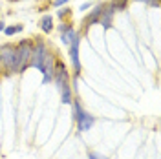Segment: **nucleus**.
Here are the masks:
<instances>
[{
	"mask_svg": "<svg viewBox=\"0 0 161 159\" xmlns=\"http://www.w3.org/2000/svg\"><path fill=\"white\" fill-rule=\"evenodd\" d=\"M77 35H80V33L75 30V28H68L66 31H62V33H60V42H62L64 46H70Z\"/></svg>",
	"mask_w": 161,
	"mask_h": 159,
	"instance_id": "obj_10",
	"label": "nucleus"
},
{
	"mask_svg": "<svg viewBox=\"0 0 161 159\" xmlns=\"http://www.w3.org/2000/svg\"><path fill=\"white\" fill-rule=\"evenodd\" d=\"M55 62H57V57L55 53L48 51L46 57H44V62H42V68H40V73H42V84H50L51 77H53V71H55Z\"/></svg>",
	"mask_w": 161,
	"mask_h": 159,
	"instance_id": "obj_5",
	"label": "nucleus"
},
{
	"mask_svg": "<svg viewBox=\"0 0 161 159\" xmlns=\"http://www.w3.org/2000/svg\"><path fill=\"white\" fill-rule=\"evenodd\" d=\"M22 30H24V26H22V24H13V26H6V28H4V33H6L8 37H13V35L20 33Z\"/></svg>",
	"mask_w": 161,
	"mask_h": 159,
	"instance_id": "obj_14",
	"label": "nucleus"
},
{
	"mask_svg": "<svg viewBox=\"0 0 161 159\" xmlns=\"http://www.w3.org/2000/svg\"><path fill=\"white\" fill-rule=\"evenodd\" d=\"M104 8H106V4H99V6H95V8H93V11H92L90 15H86V17L82 19V31H86L88 28L95 26V24H99Z\"/></svg>",
	"mask_w": 161,
	"mask_h": 159,
	"instance_id": "obj_7",
	"label": "nucleus"
},
{
	"mask_svg": "<svg viewBox=\"0 0 161 159\" xmlns=\"http://www.w3.org/2000/svg\"><path fill=\"white\" fill-rule=\"evenodd\" d=\"M114 11H112V8L106 4V8H104V11H103V17H101V26L104 28V30H108V28H112V22H114Z\"/></svg>",
	"mask_w": 161,
	"mask_h": 159,
	"instance_id": "obj_9",
	"label": "nucleus"
},
{
	"mask_svg": "<svg viewBox=\"0 0 161 159\" xmlns=\"http://www.w3.org/2000/svg\"><path fill=\"white\" fill-rule=\"evenodd\" d=\"M108 6L112 8V11H114V13H119V11L126 9V6H128V0H112Z\"/></svg>",
	"mask_w": 161,
	"mask_h": 159,
	"instance_id": "obj_13",
	"label": "nucleus"
},
{
	"mask_svg": "<svg viewBox=\"0 0 161 159\" xmlns=\"http://www.w3.org/2000/svg\"><path fill=\"white\" fill-rule=\"evenodd\" d=\"M59 91H60V102H62V104H71V101L75 99L71 86H64V88L59 90Z\"/></svg>",
	"mask_w": 161,
	"mask_h": 159,
	"instance_id": "obj_11",
	"label": "nucleus"
},
{
	"mask_svg": "<svg viewBox=\"0 0 161 159\" xmlns=\"http://www.w3.org/2000/svg\"><path fill=\"white\" fill-rule=\"evenodd\" d=\"M4 28H6V24H4V22L0 20V31H4Z\"/></svg>",
	"mask_w": 161,
	"mask_h": 159,
	"instance_id": "obj_20",
	"label": "nucleus"
},
{
	"mask_svg": "<svg viewBox=\"0 0 161 159\" xmlns=\"http://www.w3.org/2000/svg\"><path fill=\"white\" fill-rule=\"evenodd\" d=\"M79 46H80V35H77L70 46V62L71 70H73V79H77L80 75V59H79Z\"/></svg>",
	"mask_w": 161,
	"mask_h": 159,
	"instance_id": "obj_6",
	"label": "nucleus"
},
{
	"mask_svg": "<svg viewBox=\"0 0 161 159\" xmlns=\"http://www.w3.org/2000/svg\"><path fill=\"white\" fill-rule=\"evenodd\" d=\"M0 73H2V64H0Z\"/></svg>",
	"mask_w": 161,
	"mask_h": 159,
	"instance_id": "obj_21",
	"label": "nucleus"
},
{
	"mask_svg": "<svg viewBox=\"0 0 161 159\" xmlns=\"http://www.w3.org/2000/svg\"><path fill=\"white\" fill-rule=\"evenodd\" d=\"M0 64L6 73H15V46L13 44H4L0 46Z\"/></svg>",
	"mask_w": 161,
	"mask_h": 159,
	"instance_id": "obj_2",
	"label": "nucleus"
},
{
	"mask_svg": "<svg viewBox=\"0 0 161 159\" xmlns=\"http://www.w3.org/2000/svg\"><path fill=\"white\" fill-rule=\"evenodd\" d=\"M51 82L59 90H62L64 86H70V82H71V75H70V71H68V68H66V64L59 59L55 62V71H53Z\"/></svg>",
	"mask_w": 161,
	"mask_h": 159,
	"instance_id": "obj_3",
	"label": "nucleus"
},
{
	"mask_svg": "<svg viewBox=\"0 0 161 159\" xmlns=\"http://www.w3.org/2000/svg\"><path fill=\"white\" fill-rule=\"evenodd\" d=\"M88 159H108L104 154H99V152H88Z\"/></svg>",
	"mask_w": 161,
	"mask_h": 159,
	"instance_id": "obj_15",
	"label": "nucleus"
},
{
	"mask_svg": "<svg viewBox=\"0 0 161 159\" xmlns=\"http://www.w3.org/2000/svg\"><path fill=\"white\" fill-rule=\"evenodd\" d=\"M136 2H143V4H148L152 8H158L159 6V0H136Z\"/></svg>",
	"mask_w": 161,
	"mask_h": 159,
	"instance_id": "obj_16",
	"label": "nucleus"
},
{
	"mask_svg": "<svg viewBox=\"0 0 161 159\" xmlns=\"http://www.w3.org/2000/svg\"><path fill=\"white\" fill-rule=\"evenodd\" d=\"M68 13H71L70 9H60L59 11V19H64V17H68Z\"/></svg>",
	"mask_w": 161,
	"mask_h": 159,
	"instance_id": "obj_18",
	"label": "nucleus"
},
{
	"mask_svg": "<svg viewBox=\"0 0 161 159\" xmlns=\"http://www.w3.org/2000/svg\"><path fill=\"white\" fill-rule=\"evenodd\" d=\"M39 28L44 31V33H50V31L53 30V19H51V15H44V17L40 19Z\"/></svg>",
	"mask_w": 161,
	"mask_h": 159,
	"instance_id": "obj_12",
	"label": "nucleus"
},
{
	"mask_svg": "<svg viewBox=\"0 0 161 159\" xmlns=\"http://www.w3.org/2000/svg\"><path fill=\"white\" fill-rule=\"evenodd\" d=\"M31 50H33V42L31 40H20L15 46V73H22L30 68V60H31Z\"/></svg>",
	"mask_w": 161,
	"mask_h": 159,
	"instance_id": "obj_1",
	"label": "nucleus"
},
{
	"mask_svg": "<svg viewBox=\"0 0 161 159\" xmlns=\"http://www.w3.org/2000/svg\"><path fill=\"white\" fill-rule=\"evenodd\" d=\"M75 124H77V130H79V132H88V130L95 124V117L90 115L88 112H84L79 119L75 121Z\"/></svg>",
	"mask_w": 161,
	"mask_h": 159,
	"instance_id": "obj_8",
	"label": "nucleus"
},
{
	"mask_svg": "<svg viewBox=\"0 0 161 159\" xmlns=\"http://www.w3.org/2000/svg\"><path fill=\"white\" fill-rule=\"evenodd\" d=\"M68 28H71V26L68 24V22H60V26L57 28V30H59V33H62V31H66Z\"/></svg>",
	"mask_w": 161,
	"mask_h": 159,
	"instance_id": "obj_17",
	"label": "nucleus"
},
{
	"mask_svg": "<svg viewBox=\"0 0 161 159\" xmlns=\"http://www.w3.org/2000/svg\"><path fill=\"white\" fill-rule=\"evenodd\" d=\"M48 46H46V42L44 40H37L35 44H33V50H31V60H30V66L31 68H35V70H39L42 68V62H44V57H46V53H48Z\"/></svg>",
	"mask_w": 161,
	"mask_h": 159,
	"instance_id": "obj_4",
	"label": "nucleus"
},
{
	"mask_svg": "<svg viewBox=\"0 0 161 159\" xmlns=\"http://www.w3.org/2000/svg\"><path fill=\"white\" fill-rule=\"evenodd\" d=\"M88 8H92V2H84V4H82V6H80V11L88 9Z\"/></svg>",
	"mask_w": 161,
	"mask_h": 159,
	"instance_id": "obj_19",
	"label": "nucleus"
}]
</instances>
